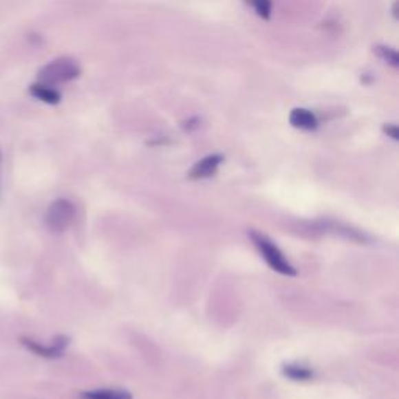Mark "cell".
Segmentation results:
<instances>
[{
	"mask_svg": "<svg viewBox=\"0 0 399 399\" xmlns=\"http://www.w3.org/2000/svg\"><path fill=\"white\" fill-rule=\"evenodd\" d=\"M81 74V69L78 66V63L72 60V58H58V60L50 61L49 64L39 70L38 80L39 83L49 85V86H56L67 83V81H72L75 78H78Z\"/></svg>",
	"mask_w": 399,
	"mask_h": 399,
	"instance_id": "1",
	"label": "cell"
},
{
	"mask_svg": "<svg viewBox=\"0 0 399 399\" xmlns=\"http://www.w3.org/2000/svg\"><path fill=\"white\" fill-rule=\"evenodd\" d=\"M250 237L253 239L255 245L257 246V250L261 251L262 257L266 259L270 268L281 274H287V277H295L296 270L293 268L289 262H287L284 255L281 253L278 246L274 245L272 240H270L267 236H263V234L256 233V231H251Z\"/></svg>",
	"mask_w": 399,
	"mask_h": 399,
	"instance_id": "2",
	"label": "cell"
},
{
	"mask_svg": "<svg viewBox=\"0 0 399 399\" xmlns=\"http://www.w3.org/2000/svg\"><path fill=\"white\" fill-rule=\"evenodd\" d=\"M75 217L74 204L69 200L58 198L50 204L45 213V225L52 233H64L72 225Z\"/></svg>",
	"mask_w": 399,
	"mask_h": 399,
	"instance_id": "3",
	"label": "cell"
},
{
	"mask_svg": "<svg viewBox=\"0 0 399 399\" xmlns=\"http://www.w3.org/2000/svg\"><path fill=\"white\" fill-rule=\"evenodd\" d=\"M21 343L25 346L28 351L38 354L39 357H45V359H58V357H61L64 354V349H66V346L69 345V338L60 336V337H56L54 342H52V345L45 346L43 343L34 342V340H32V338L22 337Z\"/></svg>",
	"mask_w": 399,
	"mask_h": 399,
	"instance_id": "4",
	"label": "cell"
},
{
	"mask_svg": "<svg viewBox=\"0 0 399 399\" xmlns=\"http://www.w3.org/2000/svg\"><path fill=\"white\" fill-rule=\"evenodd\" d=\"M222 162H223L222 155H209L206 158H203L202 161H198L195 166L192 167L189 177L192 180H202V178L213 177L214 173H217V170H219Z\"/></svg>",
	"mask_w": 399,
	"mask_h": 399,
	"instance_id": "5",
	"label": "cell"
},
{
	"mask_svg": "<svg viewBox=\"0 0 399 399\" xmlns=\"http://www.w3.org/2000/svg\"><path fill=\"white\" fill-rule=\"evenodd\" d=\"M289 122L292 127L299 128V130L304 131H314L319 128V119L316 116L306 108H295L292 109V113L289 116Z\"/></svg>",
	"mask_w": 399,
	"mask_h": 399,
	"instance_id": "6",
	"label": "cell"
},
{
	"mask_svg": "<svg viewBox=\"0 0 399 399\" xmlns=\"http://www.w3.org/2000/svg\"><path fill=\"white\" fill-rule=\"evenodd\" d=\"M28 92H30L34 98H38L47 105H58L61 102V94L56 89H54V86H49L44 83H34L28 87Z\"/></svg>",
	"mask_w": 399,
	"mask_h": 399,
	"instance_id": "7",
	"label": "cell"
},
{
	"mask_svg": "<svg viewBox=\"0 0 399 399\" xmlns=\"http://www.w3.org/2000/svg\"><path fill=\"white\" fill-rule=\"evenodd\" d=\"M83 399H133L131 393L127 390H116V389H102L81 393Z\"/></svg>",
	"mask_w": 399,
	"mask_h": 399,
	"instance_id": "8",
	"label": "cell"
},
{
	"mask_svg": "<svg viewBox=\"0 0 399 399\" xmlns=\"http://www.w3.org/2000/svg\"><path fill=\"white\" fill-rule=\"evenodd\" d=\"M283 373L287 378H290L293 380H309L314 378L312 369L301 365H285L283 368Z\"/></svg>",
	"mask_w": 399,
	"mask_h": 399,
	"instance_id": "9",
	"label": "cell"
},
{
	"mask_svg": "<svg viewBox=\"0 0 399 399\" xmlns=\"http://www.w3.org/2000/svg\"><path fill=\"white\" fill-rule=\"evenodd\" d=\"M373 52L380 58V60L385 61L387 64H390L391 67H399V56L395 49H391V47H387V45H376L373 49Z\"/></svg>",
	"mask_w": 399,
	"mask_h": 399,
	"instance_id": "10",
	"label": "cell"
},
{
	"mask_svg": "<svg viewBox=\"0 0 399 399\" xmlns=\"http://www.w3.org/2000/svg\"><path fill=\"white\" fill-rule=\"evenodd\" d=\"M246 3L253 5L256 13L262 19L268 21L272 16V0H246Z\"/></svg>",
	"mask_w": 399,
	"mask_h": 399,
	"instance_id": "11",
	"label": "cell"
},
{
	"mask_svg": "<svg viewBox=\"0 0 399 399\" xmlns=\"http://www.w3.org/2000/svg\"><path fill=\"white\" fill-rule=\"evenodd\" d=\"M384 133L389 134L393 140L399 139V130H398L396 125H393V123H389V125L384 127Z\"/></svg>",
	"mask_w": 399,
	"mask_h": 399,
	"instance_id": "12",
	"label": "cell"
},
{
	"mask_svg": "<svg viewBox=\"0 0 399 399\" xmlns=\"http://www.w3.org/2000/svg\"><path fill=\"white\" fill-rule=\"evenodd\" d=\"M0 195H2V150H0Z\"/></svg>",
	"mask_w": 399,
	"mask_h": 399,
	"instance_id": "13",
	"label": "cell"
},
{
	"mask_svg": "<svg viewBox=\"0 0 399 399\" xmlns=\"http://www.w3.org/2000/svg\"><path fill=\"white\" fill-rule=\"evenodd\" d=\"M391 11H393V17H395V19H398V0H395V3H393Z\"/></svg>",
	"mask_w": 399,
	"mask_h": 399,
	"instance_id": "14",
	"label": "cell"
}]
</instances>
